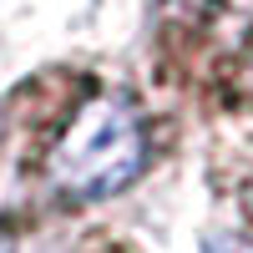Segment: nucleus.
<instances>
[{
    "mask_svg": "<svg viewBox=\"0 0 253 253\" xmlns=\"http://www.w3.org/2000/svg\"><path fill=\"white\" fill-rule=\"evenodd\" d=\"M51 182L76 203H101L132 187L147 167V126L137 107L117 91H96L76 107L51 147Z\"/></svg>",
    "mask_w": 253,
    "mask_h": 253,
    "instance_id": "1",
    "label": "nucleus"
},
{
    "mask_svg": "<svg viewBox=\"0 0 253 253\" xmlns=\"http://www.w3.org/2000/svg\"><path fill=\"white\" fill-rule=\"evenodd\" d=\"M0 253H15V248H10V238H5V233H0Z\"/></svg>",
    "mask_w": 253,
    "mask_h": 253,
    "instance_id": "2",
    "label": "nucleus"
}]
</instances>
